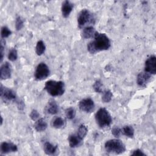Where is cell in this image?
Returning <instances> with one entry per match:
<instances>
[{"instance_id":"15","label":"cell","mask_w":156,"mask_h":156,"mask_svg":"<svg viewBox=\"0 0 156 156\" xmlns=\"http://www.w3.org/2000/svg\"><path fill=\"white\" fill-rule=\"evenodd\" d=\"M82 140H82L76 133L72 134L68 137L69 145L72 148L79 146L82 144Z\"/></svg>"},{"instance_id":"26","label":"cell","mask_w":156,"mask_h":156,"mask_svg":"<svg viewBox=\"0 0 156 156\" xmlns=\"http://www.w3.org/2000/svg\"><path fill=\"white\" fill-rule=\"evenodd\" d=\"M18 58V52L15 48H12L8 54V58L12 62L15 61Z\"/></svg>"},{"instance_id":"23","label":"cell","mask_w":156,"mask_h":156,"mask_svg":"<svg viewBox=\"0 0 156 156\" xmlns=\"http://www.w3.org/2000/svg\"><path fill=\"white\" fill-rule=\"evenodd\" d=\"M112 96H113V94L111 91L106 90L103 93V94L102 96V101L104 103H108L111 101Z\"/></svg>"},{"instance_id":"8","label":"cell","mask_w":156,"mask_h":156,"mask_svg":"<svg viewBox=\"0 0 156 156\" xmlns=\"http://www.w3.org/2000/svg\"><path fill=\"white\" fill-rule=\"evenodd\" d=\"M79 107L80 110L86 113H91L95 107L94 101L91 98L82 99L79 103Z\"/></svg>"},{"instance_id":"22","label":"cell","mask_w":156,"mask_h":156,"mask_svg":"<svg viewBox=\"0 0 156 156\" xmlns=\"http://www.w3.org/2000/svg\"><path fill=\"white\" fill-rule=\"evenodd\" d=\"M88 132V129L87 127V126L84 124H81L80 125V126L79 127V129L77 130V135L82 139L83 140V138L85 137V136L87 135Z\"/></svg>"},{"instance_id":"21","label":"cell","mask_w":156,"mask_h":156,"mask_svg":"<svg viewBox=\"0 0 156 156\" xmlns=\"http://www.w3.org/2000/svg\"><path fill=\"white\" fill-rule=\"evenodd\" d=\"M46 49V46L44 42L42 40H40L37 42L35 47V52L38 55H41L44 54Z\"/></svg>"},{"instance_id":"5","label":"cell","mask_w":156,"mask_h":156,"mask_svg":"<svg viewBox=\"0 0 156 156\" xmlns=\"http://www.w3.org/2000/svg\"><path fill=\"white\" fill-rule=\"evenodd\" d=\"M94 18L91 12L87 9L82 10L77 16V24L79 28L83 27L87 23H94Z\"/></svg>"},{"instance_id":"3","label":"cell","mask_w":156,"mask_h":156,"mask_svg":"<svg viewBox=\"0 0 156 156\" xmlns=\"http://www.w3.org/2000/svg\"><path fill=\"white\" fill-rule=\"evenodd\" d=\"M97 124L101 128L108 127L112 122V118L108 111L105 108H99L95 114Z\"/></svg>"},{"instance_id":"25","label":"cell","mask_w":156,"mask_h":156,"mask_svg":"<svg viewBox=\"0 0 156 156\" xmlns=\"http://www.w3.org/2000/svg\"><path fill=\"white\" fill-rule=\"evenodd\" d=\"M65 115L68 119H73L76 116V110L73 107H69L65 110Z\"/></svg>"},{"instance_id":"16","label":"cell","mask_w":156,"mask_h":156,"mask_svg":"<svg viewBox=\"0 0 156 156\" xmlns=\"http://www.w3.org/2000/svg\"><path fill=\"white\" fill-rule=\"evenodd\" d=\"M46 111L48 113L51 115L57 113L58 112V106L57 102L53 99L50 100L46 107Z\"/></svg>"},{"instance_id":"24","label":"cell","mask_w":156,"mask_h":156,"mask_svg":"<svg viewBox=\"0 0 156 156\" xmlns=\"http://www.w3.org/2000/svg\"><path fill=\"white\" fill-rule=\"evenodd\" d=\"M94 90L99 93L103 92V84L100 80H97L93 85Z\"/></svg>"},{"instance_id":"32","label":"cell","mask_w":156,"mask_h":156,"mask_svg":"<svg viewBox=\"0 0 156 156\" xmlns=\"http://www.w3.org/2000/svg\"><path fill=\"white\" fill-rule=\"evenodd\" d=\"M4 43H5V41H3V40L1 41V51H0V54H1V62H2L3 58H4Z\"/></svg>"},{"instance_id":"34","label":"cell","mask_w":156,"mask_h":156,"mask_svg":"<svg viewBox=\"0 0 156 156\" xmlns=\"http://www.w3.org/2000/svg\"><path fill=\"white\" fill-rule=\"evenodd\" d=\"M1 118V125L2 124V122H3V119H2V117Z\"/></svg>"},{"instance_id":"7","label":"cell","mask_w":156,"mask_h":156,"mask_svg":"<svg viewBox=\"0 0 156 156\" xmlns=\"http://www.w3.org/2000/svg\"><path fill=\"white\" fill-rule=\"evenodd\" d=\"M0 96L4 102H10L15 100L16 96L14 91L7 87H3L2 85L0 88Z\"/></svg>"},{"instance_id":"17","label":"cell","mask_w":156,"mask_h":156,"mask_svg":"<svg viewBox=\"0 0 156 156\" xmlns=\"http://www.w3.org/2000/svg\"><path fill=\"white\" fill-rule=\"evenodd\" d=\"M96 30L93 26H87L84 27L82 32V37L84 39L90 38L94 37Z\"/></svg>"},{"instance_id":"10","label":"cell","mask_w":156,"mask_h":156,"mask_svg":"<svg viewBox=\"0 0 156 156\" xmlns=\"http://www.w3.org/2000/svg\"><path fill=\"white\" fill-rule=\"evenodd\" d=\"M12 74V66L10 64L6 62L3 63L0 69V77L2 80L10 79Z\"/></svg>"},{"instance_id":"27","label":"cell","mask_w":156,"mask_h":156,"mask_svg":"<svg viewBox=\"0 0 156 156\" xmlns=\"http://www.w3.org/2000/svg\"><path fill=\"white\" fill-rule=\"evenodd\" d=\"M12 34L11 30L6 26H3L1 28V36L2 39L7 38L9 36H10Z\"/></svg>"},{"instance_id":"30","label":"cell","mask_w":156,"mask_h":156,"mask_svg":"<svg viewBox=\"0 0 156 156\" xmlns=\"http://www.w3.org/2000/svg\"><path fill=\"white\" fill-rule=\"evenodd\" d=\"M29 116L32 120L37 121L38 119H39L40 114L36 110H32L29 115Z\"/></svg>"},{"instance_id":"29","label":"cell","mask_w":156,"mask_h":156,"mask_svg":"<svg viewBox=\"0 0 156 156\" xmlns=\"http://www.w3.org/2000/svg\"><path fill=\"white\" fill-rule=\"evenodd\" d=\"M112 133L115 137L119 138L121 134V129L118 127H114L112 129Z\"/></svg>"},{"instance_id":"14","label":"cell","mask_w":156,"mask_h":156,"mask_svg":"<svg viewBox=\"0 0 156 156\" xmlns=\"http://www.w3.org/2000/svg\"><path fill=\"white\" fill-rule=\"evenodd\" d=\"M43 150L48 155H55L58 152V146L53 145L49 141H46L43 144Z\"/></svg>"},{"instance_id":"18","label":"cell","mask_w":156,"mask_h":156,"mask_svg":"<svg viewBox=\"0 0 156 156\" xmlns=\"http://www.w3.org/2000/svg\"><path fill=\"white\" fill-rule=\"evenodd\" d=\"M47 127V122L43 118L38 119L34 124V127L37 132H43L46 129Z\"/></svg>"},{"instance_id":"20","label":"cell","mask_w":156,"mask_h":156,"mask_svg":"<svg viewBox=\"0 0 156 156\" xmlns=\"http://www.w3.org/2000/svg\"><path fill=\"white\" fill-rule=\"evenodd\" d=\"M121 133L127 137L133 138L134 135V129L130 126H125L121 129Z\"/></svg>"},{"instance_id":"33","label":"cell","mask_w":156,"mask_h":156,"mask_svg":"<svg viewBox=\"0 0 156 156\" xmlns=\"http://www.w3.org/2000/svg\"><path fill=\"white\" fill-rule=\"evenodd\" d=\"M18 109L19 110H23L24 107V102L23 101H20L19 102H18Z\"/></svg>"},{"instance_id":"19","label":"cell","mask_w":156,"mask_h":156,"mask_svg":"<svg viewBox=\"0 0 156 156\" xmlns=\"http://www.w3.org/2000/svg\"><path fill=\"white\" fill-rule=\"evenodd\" d=\"M52 126L55 129H60L65 126V121L61 117H55L52 121Z\"/></svg>"},{"instance_id":"2","label":"cell","mask_w":156,"mask_h":156,"mask_svg":"<svg viewBox=\"0 0 156 156\" xmlns=\"http://www.w3.org/2000/svg\"><path fill=\"white\" fill-rule=\"evenodd\" d=\"M44 90L52 96H59L65 93V84L62 81L50 80L44 84Z\"/></svg>"},{"instance_id":"11","label":"cell","mask_w":156,"mask_h":156,"mask_svg":"<svg viewBox=\"0 0 156 156\" xmlns=\"http://www.w3.org/2000/svg\"><path fill=\"white\" fill-rule=\"evenodd\" d=\"M17 151V146L13 143L4 141L1 144V152L2 154H8L9 152H16Z\"/></svg>"},{"instance_id":"1","label":"cell","mask_w":156,"mask_h":156,"mask_svg":"<svg viewBox=\"0 0 156 156\" xmlns=\"http://www.w3.org/2000/svg\"><path fill=\"white\" fill-rule=\"evenodd\" d=\"M93 38L94 40L87 44V50L90 54H95L110 48L111 46L110 41L105 34L96 32Z\"/></svg>"},{"instance_id":"4","label":"cell","mask_w":156,"mask_h":156,"mask_svg":"<svg viewBox=\"0 0 156 156\" xmlns=\"http://www.w3.org/2000/svg\"><path fill=\"white\" fill-rule=\"evenodd\" d=\"M105 149L107 152L115 154H121L125 152L126 146L119 139H112L105 143Z\"/></svg>"},{"instance_id":"31","label":"cell","mask_w":156,"mask_h":156,"mask_svg":"<svg viewBox=\"0 0 156 156\" xmlns=\"http://www.w3.org/2000/svg\"><path fill=\"white\" fill-rule=\"evenodd\" d=\"M131 155H133V156H144V155H146V154L139 149L134 150L132 152V153H131Z\"/></svg>"},{"instance_id":"28","label":"cell","mask_w":156,"mask_h":156,"mask_svg":"<svg viewBox=\"0 0 156 156\" xmlns=\"http://www.w3.org/2000/svg\"><path fill=\"white\" fill-rule=\"evenodd\" d=\"M24 26V21L20 16H17L15 20V28L16 30H20Z\"/></svg>"},{"instance_id":"13","label":"cell","mask_w":156,"mask_h":156,"mask_svg":"<svg viewBox=\"0 0 156 156\" xmlns=\"http://www.w3.org/2000/svg\"><path fill=\"white\" fill-rule=\"evenodd\" d=\"M73 9V4L69 1H64L62 4V14L63 17L67 18L70 15Z\"/></svg>"},{"instance_id":"9","label":"cell","mask_w":156,"mask_h":156,"mask_svg":"<svg viewBox=\"0 0 156 156\" xmlns=\"http://www.w3.org/2000/svg\"><path fill=\"white\" fill-rule=\"evenodd\" d=\"M144 71L150 74L156 73V57L155 55L150 56L145 62Z\"/></svg>"},{"instance_id":"12","label":"cell","mask_w":156,"mask_h":156,"mask_svg":"<svg viewBox=\"0 0 156 156\" xmlns=\"http://www.w3.org/2000/svg\"><path fill=\"white\" fill-rule=\"evenodd\" d=\"M151 76L146 72L140 73L136 77V83L139 86L144 87L150 81Z\"/></svg>"},{"instance_id":"6","label":"cell","mask_w":156,"mask_h":156,"mask_svg":"<svg viewBox=\"0 0 156 156\" xmlns=\"http://www.w3.org/2000/svg\"><path fill=\"white\" fill-rule=\"evenodd\" d=\"M50 74V70L48 65L43 62L40 63L36 67L35 78L37 80H42L46 79Z\"/></svg>"}]
</instances>
